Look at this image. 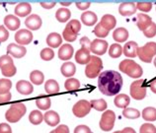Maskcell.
Returning a JSON list of instances; mask_svg holds the SVG:
<instances>
[{"label":"cell","mask_w":156,"mask_h":133,"mask_svg":"<svg viewBox=\"0 0 156 133\" xmlns=\"http://www.w3.org/2000/svg\"><path fill=\"white\" fill-rule=\"evenodd\" d=\"M122 86V78L121 74L109 70V71L102 72L98 78V88L100 92L106 96L118 95Z\"/></svg>","instance_id":"6da1fadb"},{"label":"cell","mask_w":156,"mask_h":133,"mask_svg":"<svg viewBox=\"0 0 156 133\" xmlns=\"http://www.w3.org/2000/svg\"><path fill=\"white\" fill-rule=\"evenodd\" d=\"M120 70L131 78H140L143 74L141 66L130 59H125L120 63Z\"/></svg>","instance_id":"7a4b0ae2"},{"label":"cell","mask_w":156,"mask_h":133,"mask_svg":"<svg viewBox=\"0 0 156 133\" xmlns=\"http://www.w3.org/2000/svg\"><path fill=\"white\" fill-rule=\"evenodd\" d=\"M27 111L26 106L22 103H17L11 105L9 107V110L6 111L5 114V118L7 119V121H9L11 123H15L19 121L24 115H25Z\"/></svg>","instance_id":"3957f363"},{"label":"cell","mask_w":156,"mask_h":133,"mask_svg":"<svg viewBox=\"0 0 156 133\" xmlns=\"http://www.w3.org/2000/svg\"><path fill=\"white\" fill-rule=\"evenodd\" d=\"M102 69H103V61L97 55H92L89 63L85 68L86 76L90 79H94L101 74Z\"/></svg>","instance_id":"277c9868"},{"label":"cell","mask_w":156,"mask_h":133,"mask_svg":"<svg viewBox=\"0 0 156 133\" xmlns=\"http://www.w3.org/2000/svg\"><path fill=\"white\" fill-rule=\"evenodd\" d=\"M156 54V43L150 41V43L145 44L143 47H138L137 49V56L141 61L145 63H149L152 61L153 56Z\"/></svg>","instance_id":"5b68a950"},{"label":"cell","mask_w":156,"mask_h":133,"mask_svg":"<svg viewBox=\"0 0 156 133\" xmlns=\"http://www.w3.org/2000/svg\"><path fill=\"white\" fill-rule=\"evenodd\" d=\"M0 69H1L3 76L5 77H13L17 72L13 59L8 54L0 57Z\"/></svg>","instance_id":"8992f818"},{"label":"cell","mask_w":156,"mask_h":133,"mask_svg":"<svg viewBox=\"0 0 156 133\" xmlns=\"http://www.w3.org/2000/svg\"><path fill=\"white\" fill-rule=\"evenodd\" d=\"M130 96L134 100L140 101L144 99L146 96V86H145V80L139 79L131 83L130 85Z\"/></svg>","instance_id":"52a82bcc"},{"label":"cell","mask_w":156,"mask_h":133,"mask_svg":"<svg viewBox=\"0 0 156 133\" xmlns=\"http://www.w3.org/2000/svg\"><path fill=\"white\" fill-rule=\"evenodd\" d=\"M92 107L90 102L86 101V100H80L79 102H77L72 107V113L76 117H84L87 115L90 110H91Z\"/></svg>","instance_id":"ba28073f"},{"label":"cell","mask_w":156,"mask_h":133,"mask_svg":"<svg viewBox=\"0 0 156 133\" xmlns=\"http://www.w3.org/2000/svg\"><path fill=\"white\" fill-rule=\"evenodd\" d=\"M115 120H116V114L113 110H106L102 114L100 120V128L104 131H110L113 129Z\"/></svg>","instance_id":"9c48e42d"},{"label":"cell","mask_w":156,"mask_h":133,"mask_svg":"<svg viewBox=\"0 0 156 133\" xmlns=\"http://www.w3.org/2000/svg\"><path fill=\"white\" fill-rule=\"evenodd\" d=\"M108 43L104 40L96 39L91 43V47H90V51H92L94 54L97 55H103L106 53L107 49H108Z\"/></svg>","instance_id":"30bf717a"},{"label":"cell","mask_w":156,"mask_h":133,"mask_svg":"<svg viewBox=\"0 0 156 133\" xmlns=\"http://www.w3.org/2000/svg\"><path fill=\"white\" fill-rule=\"evenodd\" d=\"M15 40L20 45H27L29 44H31V41L33 40V34L31 31L29 30H20L15 34Z\"/></svg>","instance_id":"8fae6325"},{"label":"cell","mask_w":156,"mask_h":133,"mask_svg":"<svg viewBox=\"0 0 156 133\" xmlns=\"http://www.w3.org/2000/svg\"><path fill=\"white\" fill-rule=\"evenodd\" d=\"M7 53L15 58H21L23 56H25V54L27 53V49L25 47H23V45L10 44L7 47Z\"/></svg>","instance_id":"7c38bea8"},{"label":"cell","mask_w":156,"mask_h":133,"mask_svg":"<svg viewBox=\"0 0 156 133\" xmlns=\"http://www.w3.org/2000/svg\"><path fill=\"white\" fill-rule=\"evenodd\" d=\"M73 52H74V49H73L72 45L69 44H65L60 45V47L58 49V57L61 60L67 61L72 57Z\"/></svg>","instance_id":"4fadbf2b"},{"label":"cell","mask_w":156,"mask_h":133,"mask_svg":"<svg viewBox=\"0 0 156 133\" xmlns=\"http://www.w3.org/2000/svg\"><path fill=\"white\" fill-rule=\"evenodd\" d=\"M25 25L27 26L28 29H30L31 31H36L39 30L42 26V19L39 15L37 14H33L30 15L25 21Z\"/></svg>","instance_id":"5bb4252c"},{"label":"cell","mask_w":156,"mask_h":133,"mask_svg":"<svg viewBox=\"0 0 156 133\" xmlns=\"http://www.w3.org/2000/svg\"><path fill=\"white\" fill-rule=\"evenodd\" d=\"M136 3L133 2H124L119 7V12L122 16H131L136 12Z\"/></svg>","instance_id":"9a60e30c"},{"label":"cell","mask_w":156,"mask_h":133,"mask_svg":"<svg viewBox=\"0 0 156 133\" xmlns=\"http://www.w3.org/2000/svg\"><path fill=\"white\" fill-rule=\"evenodd\" d=\"M90 59H91L90 49L81 47L79 51H77L76 54H75V60L79 64H88Z\"/></svg>","instance_id":"2e32d148"},{"label":"cell","mask_w":156,"mask_h":133,"mask_svg":"<svg viewBox=\"0 0 156 133\" xmlns=\"http://www.w3.org/2000/svg\"><path fill=\"white\" fill-rule=\"evenodd\" d=\"M151 23H152V20L149 17L148 15L146 14H138L136 17V26L140 31H145L147 28H148Z\"/></svg>","instance_id":"e0dca14e"},{"label":"cell","mask_w":156,"mask_h":133,"mask_svg":"<svg viewBox=\"0 0 156 133\" xmlns=\"http://www.w3.org/2000/svg\"><path fill=\"white\" fill-rule=\"evenodd\" d=\"M137 49H138V45L135 41H129L122 47V52H124V54L126 56L134 58L135 56H137Z\"/></svg>","instance_id":"ac0fdd59"},{"label":"cell","mask_w":156,"mask_h":133,"mask_svg":"<svg viewBox=\"0 0 156 133\" xmlns=\"http://www.w3.org/2000/svg\"><path fill=\"white\" fill-rule=\"evenodd\" d=\"M20 20L17 16L14 15H7L4 18V25L7 27L8 30L10 31H16L18 30L20 27Z\"/></svg>","instance_id":"d6986e66"},{"label":"cell","mask_w":156,"mask_h":133,"mask_svg":"<svg viewBox=\"0 0 156 133\" xmlns=\"http://www.w3.org/2000/svg\"><path fill=\"white\" fill-rule=\"evenodd\" d=\"M31 11L32 6L28 2H21L15 7V15L19 16V17H26L31 14Z\"/></svg>","instance_id":"ffe728a7"},{"label":"cell","mask_w":156,"mask_h":133,"mask_svg":"<svg viewBox=\"0 0 156 133\" xmlns=\"http://www.w3.org/2000/svg\"><path fill=\"white\" fill-rule=\"evenodd\" d=\"M100 24H101V26L104 29H106L107 31H110V30H113V29L116 27L117 20L113 15L106 14L102 17Z\"/></svg>","instance_id":"44dd1931"},{"label":"cell","mask_w":156,"mask_h":133,"mask_svg":"<svg viewBox=\"0 0 156 133\" xmlns=\"http://www.w3.org/2000/svg\"><path fill=\"white\" fill-rule=\"evenodd\" d=\"M16 89L22 95H30L34 91V87L29 81L21 80L16 84Z\"/></svg>","instance_id":"7402d4cb"},{"label":"cell","mask_w":156,"mask_h":133,"mask_svg":"<svg viewBox=\"0 0 156 133\" xmlns=\"http://www.w3.org/2000/svg\"><path fill=\"white\" fill-rule=\"evenodd\" d=\"M44 121H46V123L48 124V125H50V126H55L60 121L58 114L55 113V111H53V110L47 111L44 115Z\"/></svg>","instance_id":"603a6c76"},{"label":"cell","mask_w":156,"mask_h":133,"mask_svg":"<svg viewBox=\"0 0 156 133\" xmlns=\"http://www.w3.org/2000/svg\"><path fill=\"white\" fill-rule=\"evenodd\" d=\"M47 44L51 48H56L62 44V38L57 33H51L47 37Z\"/></svg>","instance_id":"cb8c5ba5"},{"label":"cell","mask_w":156,"mask_h":133,"mask_svg":"<svg viewBox=\"0 0 156 133\" xmlns=\"http://www.w3.org/2000/svg\"><path fill=\"white\" fill-rule=\"evenodd\" d=\"M97 15L91 11H86L81 15V21L82 23L86 26H93L97 23Z\"/></svg>","instance_id":"d4e9b609"},{"label":"cell","mask_w":156,"mask_h":133,"mask_svg":"<svg viewBox=\"0 0 156 133\" xmlns=\"http://www.w3.org/2000/svg\"><path fill=\"white\" fill-rule=\"evenodd\" d=\"M113 38L118 43H124L129 38V31L126 28H118L113 33Z\"/></svg>","instance_id":"484cf974"},{"label":"cell","mask_w":156,"mask_h":133,"mask_svg":"<svg viewBox=\"0 0 156 133\" xmlns=\"http://www.w3.org/2000/svg\"><path fill=\"white\" fill-rule=\"evenodd\" d=\"M60 71L64 77L70 78L74 75L75 72H76L75 64L72 63V62H64V63L62 64V66H61Z\"/></svg>","instance_id":"4316f807"},{"label":"cell","mask_w":156,"mask_h":133,"mask_svg":"<svg viewBox=\"0 0 156 133\" xmlns=\"http://www.w3.org/2000/svg\"><path fill=\"white\" fill-rule=\"evenodd\" d=\"M114 103H115V105H116V107H120V109H126V107L129 105L130 99L128 95L120 94V95L116 96Z\"/></svg>","instance_id":"83f0119b"},{"label":"cell","mask_w":156,"mask_h":133,"mask_svg":"<svg viewBox=\"0 0 156 133\" xmlns=\"http://www.w3.org/2000/svg\"><path fill=\"white\" fill-rule=\"evenodd\" d=\"M71 12L67 8H59L55 13V18L56 20L60 23H65L70 19Z\"/></svg>","instance_id":"f1b7e54d"},{"label":"cell","mask_w":156,"mask_h":133,"mask_svg":"<svg viewBox=\"0 0 156 133\" xmlns=\"http://www.w3.org/2000/svg\"><path fill=\"white\" fill-rule=\"evenodd\" d=\"M44 90L48 94H51V95H55L56 93L59 92V86H58V83H57L55 80H48L44 84Z\"/></svg>","instance_id":"f546056e"},{"label":"cell","mask_w":156,"mask_h":133,"mask_svg":"<svg viewBox=\"0 0 156 133\" xmlns=\"http://www.w3.org/2000/svg\"><path fill=\"white\" fill-rule=\"evenodd\" d=\"M65 90L68 92H75L80 88V82L75 78H68L64 83Z\"/></svg>","instance_id":"4dcf8cb0"},{"label":"cell","mask_w":156,"mask_h":133,"mask_svg":"<svg viewBox=\"0 0 156 133\" xmlns=\"http://www.w3.org/2000/svg\"><path fill=\"white\" fill-rule=\"evenodd\" d=\"M142 117L146 121H154L156 120V109L152 107H145L142 110Z\"/></svg>","instance_id":"1f68e13d"},{"label":"cell","mask_w":156,"mask_h":133,"mask_svg":"<svg viewBox=\"0 0 156 133\" xmlns=\"http://www.w3.org/2000/svg\"><path fill=\"white\" fill-rule=\"evenodd\" d=\"M30 80L33 84L35 85H41L44 83V75L43 74V72L39 71V70H34L32 71L30 74Z\"/></svg>","instance_id":"d6a6232c"},{"label":"cell","mask_w":156,"mask_h":133,"mask_svg":"<svg viewBox=\"0 0 156 133\" xmlns=\"http://www.w3.org/2000/svg\"><path fill=\"white\" fill-rule=\"evenodd\" d=\"M43 119H44V115L39 110H33L30 114V115H29V120L34 125H39L43 121Z\"/></svg>","instance_id":"836d02e7"},{"label":"cell","mask_w":156,"mask_h":133,"mask_svg":"<svg viewBox=\"0 0 156 133\" xmlns=\"http://www.w3.org/2000/svg\"><path fill=\"white\" fill-rule=\"evenodd\" d=\"M36 105L40 110H47L51 107V99L48 97H40L36 100Z\"/></svg>","instance_id":"e575fe53"},{"label":"cell","mask_w":156,"mask_h":133,"mask_svg":"<svg viewBox=\"0 0 156 133\" xmlns=\"http://www.w3.org/2000/svg\"><path fill=\"white\" fill-rule=\"evenodd\" d=\"M122 115L126 118L135 119L140 116V113H139L136 109H133V107H126V109L122 110Z\"/></svg>","instance_id":"d590c367"},{"label":"cell","mask_w":156,"mask_h":133,"mask_svg":"<svg viewBox=\"0 0 156 133\" xmlns=\"http://www.w3.org/2000/svg\"><path fill=\"white\" fill-rule=\"evenodd\" d=\"M122 47L119 44H114L110 47L109 55L113 58H118L122 55Z\"/></svg>","instance_id":"8d00e7d4"},{"label":"cell","mask_w":156,"mask_h":133,"mask_svg":"<svg viewBox=\"0 0 156 133\" xmlns=\"http://www.w3.org/2000/svg\"><path fill=\"white\" fill-rule=\"evenodd\" d=\"M77 36L78 34H76L75 32H73L72 30L69 27H65L64 29V31L62 33V37H63V39L68 41V43H71V41H74L76 39H77Z\"/></svg>","instance_id":"74e56055"},{"label":"cell","mask_w":156,"mask_h":133,"mask_svg":"<svg viewBox=\"0 0 156 133\" xmlns=\"http://www.w3.org/2000/svg\"><path fill=\"white\" fill-rule=\"evenodd\" d=\"M91 107H94V110H96L98 111H104L107 109V103L105 100H92L91 102Z\"/></svg>","instance_id":"f35d334b"},{"label":"cell","mask_w":156,"mask_h":133,"mask_svg":"<svg viewBox=\"0 0 156 133\" xmlns=\"http://www.w3.org/2000/svg\"><path fill=\"white\" fill-rule=\"evenodd\" d=\"M12 82L9 79H0V94H5L10 91Z\"/></svg>","instance_id":"ab89813d"},{"label":"cell","mask_w":156,"mask_h":133,"mask_svg":"<svg viewBox=\"0 0 156 133\" xmlns=\"http://www.w3.org/2000/svg\"><path fill=\"white\" fill-rule=\"evenodd\" d=\"M55 57V52L51 47H46L41 51V58L44 61H50Z\"/></svg>","instance_id":"60d3db41"},{"label":"cell","mask_w":156,"mask_h":133,"mask_svg":"<svg viewBox=\"0 0 156 133\" xmlns=\"http://www.w3.org/2000/svg\"><path fill=\"white\" fill-rule=\"evenodd\" d=\"M94 34H95L96 37H98V38L104 39V38H106L107 36H108L109 31H107L106 29H104L103 27L101 26V24L99 23L98 25H96L95 29H94Z\"/></svg>","instance_id":"b9f144b4"},{"label":"cell","mask_w":156,"mask_h":133,"mask_svg":"<svg viewBox=\"0 0 156 133\" xmlns=\"http://www.w3.org/2000/svg\"><path fill=\"white\" fill-rule=\"evenodd\" d=\"M139 132L140 133H156V127L151 123H144L141 125Z\"/></svg>","instance_id":"7bdbcfd3"},{"label":"cell","mask_w":156,"mask_h":133,"mask_svg":"<svg viewBox=\"0 0 156 133\" xmlns=\"http://www.w3.org/2000/svg\"><path fill=\"white\" fill-rule=\"evenodd\" d=\"M136 9L142 12H148L152 9V3L151 2H137Z\"/></svg>","instance_id":"ee69618b"},{"label":"cell","mask_w":156,"mask_h":133,"mask_svg":"<svg viewBox=\"0 0 156 133\" xmlns=\"http://www.w3.org/2000/svg\"><path fill=\"white\" fill-rule=\"evenodd\" d=\"M143 34L146 37V38H153L156 35V24L155 23H151V25L146 29L145 31H143Z\"/></svg>","instance_id":"f6af8a7d"},{"label":"cell","mask_w":156,"mask_h":133,"mask_svg":"<svg viewBox=\"0 0 156 133\" xmlns=\"http://www.w3.org/2000/svg\"><path fill=\"white\" fill-rule=\"evenodd\" d=\"M66 26L70 28L73 32H75L76 34H78L79 31L81 30V23L78 20H71L70 22L67 23Z\"/></svg>","instance_id":"bcb514c9"},{"label":"cell","mask_w":156,"mask_h":133,"mask_svg":"<svg viewBox=\"0 0 156 133\" xmlns=\"http://www.w3.org/2000/svg\"><path fill=\"white\" fill-rule=\"evenodd\" d=\"M9 38V32L4 26H0V44L8 40Z\"/></svg>","instance_id":"7dc6e473"},{"label":"cell","mask_w":156,"mask_h":133,"mask_svg":"<svg viewBox=\"0 0 156 133\" xmlns=\"http://www.w3.org/2000/svg\"><path fill=\"white\" fill-rule=\"evenodd\" d=\"M74 133H92V131L87 125L82 124V125H78L77 127H75Z\"/></svg>","instance_id":"c3c4849f"},{"label":"cell","mask_w":156,"mask_h":133,"mask_svg":"<svg viewBox=\"0 0 156 133\" xmlns=\"http://www.w3.org/2000/svg\"><path fill=\"white\" fill-rule=\"evenodd\" d=\"M91 43L92 41L90 40L87 37H83L81 40H80V44L82 47L84 48H87V49H90V47H91Z\"/></svg>","instance_id":"681fc988"},{"label":"cell","mask_w":156,"mask_h":133,"mask_svg":"<svg viewBox=\"0 0 156 133\" xmlns=\"http://www.w3.org/2000/svg\"><path fill=\"white\" fill-rule=\"evenodd\" d=\"M12 98L11 93L8 92L5 94H0V103H7L9 102Z\"/></svg>","instance_id":"f907efd6"},{"label":"cell","mask_w":156,"mask_h":133,"mask_svg":"<svg viewBox=\"0 0 156 133\" xmlns=\"http://www.w3.org/2000/svg\"><path fill=\"white\" fill-rule=\"evenodd\" d=\"M0 133H12L10 125L7 123H0Z\"/></svg>","instance_id":"816d5d0a"},{"label":"cell","mask_w":156,"mask_h":133,"mask_svg":"<svg viewBox=\"0 0 156 133\" xmlns=\"http://www.w3.org/2000/svg\"><path fill=\"white\" fill-rule=\"evenodd\" d=\"M55 133H69V128L67 125H58L55 129Z\"/></svg>","instance_id":"f5cc1de1"},{"label":"cell","mask_w":156,"mask_h":133,"mask_svg":"<svg viewBox=\"0 0 156 133\" xmlns=\"http://www.w3.org/2000/svg\"><path fill=\"white\" fill-rule=\"evenodd\" d=\"M90 4L91 3L89 1L88 2H76V7L79 10H86L90 7Z\"/></svg>","instance_id":"db71d44e"},{"label":"cell","mask_w":156,"mask_h":133,"mask_svg":"<svg viewBox=\"0 0 156 133\" xmlns=\"http://www.w3.org/2000/svg\"><path fill=\"white\" fill-rule=\"evenodd\" d=\"M56 2L55 1H47V2H41V5H42L44 9H51L55 6Z\"/></svg>","instance_id":"11a10c76"},{"label":"cell","mask_w":156,"mask_h":133,"mask_svg":"<svg viewBox=\"0 0 156 133\" xmlns=\"http://www.w3.org/2000/svg\"><path fill=\"white\" fill-rule=\"evenodd\" d=\"M121 133H136V132H135V130L133 129V128L126 127V128H124V129L121 131Z\"/></svg>","instance_id":"9f6ffc18"},{"label":"cell","mask_w":156,"mask_h":133,"mask_svg":"<svg viewBox=\"0 0 156 133\" xmlns=\"http://www.w3.org/2000/svg\"><path fill=\"white\" fill-rule=\"evenodd\" d=\"M150 89L154 94H156V79H154V80L150 83Z\"/></svg>","instance_id":"6f0895ef"},{"label":"cell","mask_w":156,"mask_h":133,"mask_svg":"<svg viewBox=\"0 0 156 133\" xmlns=\"http://www.w3.org/2000/svg\"><path fill=\"white\" fill-rule=\"evenodd\" d=\"M60 4L62 6H68V5H70L71 2H60Z\"/></svg>","instance_id":"680465c9"},{"label":"cell","mask_w":156,"mask_h":133,"mask_svg":"<svg viewBox=\"0 0 156 133\" xmlns=\"http://www.w3.org/2000/svg\"><path fill=\"white\" fill-rule=\"evenodd\" d=\"M154 65H155V67H156V57H155V59H154Z\"/></svg>","instance_id":"91938a15"},{"label":"cell","mask_w":156,"mask_h":133,"mask_svg":"<svg viewBox=\"0 0 156 133\" xmlns=\"http://www.w3.org/2000/svg\"><path fill=\"white\" fill-rule=\"evenodd\" d=\"M50 133H55V130H52V131H51Z\"/></svg>","instance_id":"94428289"},{"label":"cell","mask_w":156,"mask_h":133,"mask_svg":"<svg viewBox=\"0 0 156 133\" xmlns=\"http://www.w3.org/2000/svg\"><path fill=\"white\" fill-rule=\"evenodd\" d=\"M114 133H121V131H116V132H114Z\"/></svg>","instance_id":"6125c7cd"}]
</instances>
